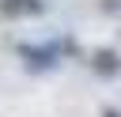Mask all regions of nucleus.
I'll list each match as a JSON object with an SVG mask.
<instances>
[{
	"label": "nucleus",
	"mask_w": 121,
	"mask_h": 117,
	"mask_svg": "<svg viewBox=\"0 0 121 117\" xmlns=\"http://www.w3.org/2000/svg\"><path fill=\"white\" fill-rule=\"evenodd\" d=\"M45 11V0H0L4 19H38Z\"/></svg>",
	"instance_id": "obj_3"
},
{
	"label": "nucleus",
	"mask_w": 121,
	"mask_h": 117,
	"mask_svg": "<svg viewBox=\"0 0 121 117\" xmlns=\"http://www.w3.org/2000/svg\"><path fill=\"white\" fill-rule=\"evenodd\" d=\"M19 57H23V64L30 72H49V68H57L64 60V45H60V38L42 42V45H19Z\"/></svg>",
	"instance_id": "obj_1"
},
{
	"label": "nucleus",
	"mask_w": 121,
	"mask_h": 117,
	"mask_svg": "<svg viewBox=\"0 0 121 117\" xmlns=\"http://www.w3.org/2000/svg\"><path fill=\"white\" fill-rule=\"evenodd\" d=\"M102 8H106V11H117V8H121V0H102Z\"/></svg>",
	"instance_id": "obj_4"
},
{
	"label": "nucleus",
	"mask_w": 121,
	"mask_h": 117,
	"mask_svg": "<svg viewBox=\"0 0 121 117\" xmlns=\"http://www.w3.org/2000/svg\"><path fill=\"white\" fill-rule=\"evenodd\" d=\"M102 117H121V109H113V106H106V109H102Z\"/></svg>",
	"instance_id": "obj_5"
},
{
	"label": "nucleus",
	"mask_w": 121,
	"mask_h": 117,
	"mask_svg": "<svg viewBox=\"0 0 121 117\" xmlns=\"http://www.w3.org/2000/svg\"><path fill=\"white\" fill-rule=\"evenodd\" d=\"M87 68L95 72V75H102V79H113V75H121V53L117 49H95L91 57H87Z\"/></svg>",
	"instance_id": "obj_2"
}]
</instances>
